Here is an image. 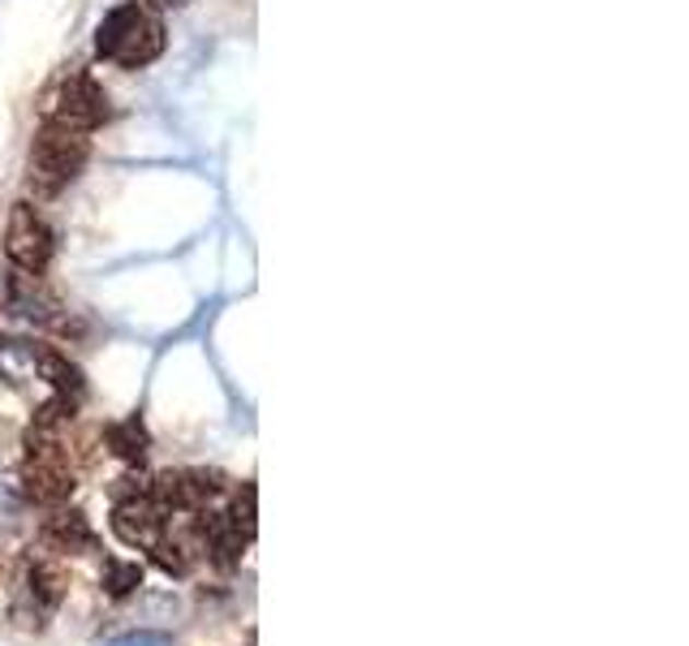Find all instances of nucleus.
<instances>
[{"instance_id": "f257e3e1", "label": "nucleus", "mask_w": 689, "mask_h": 646, "mask_svg": "<svg viewBox=\"0 0 689 646\" xmlns=\"http://www.w3.org/2000/svg\"><path fill=\"white\" fill-rule=\"evenodd\" d=\"M95 52L121 70H142L164 52V22L147 13L138 0L117 4L95 31Z\"/></svg>"}, {"instance_id": "f03ea898", "label": "nucleus", "mask_w": 689, "mask_h": 646, "mask_svg": "<svg viewBox=\"0 0 689 646\" xmlns=\"http://www.w3.org/2000/svg\"><path fill=\"white\" fill-rule=\"evenodd\" d=\"M86 155H91V143L82 134L61 130V126H44L31 143V186L39 195H61L82 173Z\"/></svg>"}, {"instance_id": "7ed1b4c3", "label": "nucleus", "mask_w": 689, "mask_h": 646, "mask_svg": "<svg viewBox=\"0 0 689 646\" xmlns=\"http://www.w3.org/2000/svg\"><path fill=\"white\" fill-rule=\"evenodd\" d=\"M44 117H48V126H61V130H73V134L100 130V126L113 117L108 91H104L91 73H69L66 82L48 95Z\"/></svg>"}, {"instance_id": "20e7f679", "label": "nucleus", "mask_w": 689, "mask_h": 646, "mask_svg": "<svg viewBox=\"0 0 689 646\" xmlns=\"http://www.w3.org/2000/svg\"><path fill=\"white\" fill-rule=\"evenodd\" d=\"M52 250H57V242H52V228L44 224V215L31 203H17L9 212V228H4V255L13 259V268L39 277L52 263Z\"/></svg>"}, {"instance_id": "39448f33", "label": "nucleus", "mask_w": 689, "mask_h": 646, "mask_svg": "<svg viewBox=\"0 0 689 646\" xmlns=\"http://www.w3.org/2000/svg\"><path fill=\"white\" fill-rule=\"evenodd\" d=\"M164 521H168V513L151 501V492L121 496L113 504V535L121 543H130V548H151L164 535Z\"/></svg>"}, {"instance_id": "423d86ee", "label": "nucleus", "mask_w": 689, "mask_h": 646, "mask_svg": "<svg viewBox=\"0 0 689 646\" xmlns=\"http://www.w3.org/2000/svg\"><path fill=\"white\" fill-rule=\"evenodd\" d=\"M44 539H48L57 552H91V548H95V535H91V526H86V517H82L78 508L57 513V517L44 526Z\"/></svg>"}, {"instance_id": "0eeeda50", "label": "nucleus", "mask_w": 689, "mask_h": 646, "mask_svg": "<svg viewBox=\"0 0 689 646\" xmlns=\"http://www.w3.org/2000/svg\"><path fill=\"white\" fill-rule=\"evenodd\" d=\"M31 599H35V608L48 616V612H57L61 608V599H66V574H61V565H35L31 569Z\"/></svg>"}, {"instance_id": "6e6552de", "label": "nucleus", "mask_w": 689, "mask_h": 646, "mask_svg": "<svg viewBox=\"0 0 689 646\" xmlns=\"http://www.w3.org/2000/svg\"><path fill=\"white\" fill-rule=\"evenodd\" d=\"M108 444H113V453H117V457H126V461H142V453H147V431H142L138 419L113 423V427H108Z\"/></svg>"}, {"instance_id": "1a4fd4ad", "label": "nucleus", "mask_w": 689, "mask_h": 646, "mask_svg": "<svg viewBox=\"0 0 689 646\" xmlns=\"http://www.w3.org/2000/svg\"><path fill=\"white\" fill-rule=\"evenodd\" d=\"M224 513H229L233 530L250 543V539H255V483H242L237 496H233V508H224Z\"/></svg>"}, {"instance_id": "9d476101", "label": "nucleus", "mask_w": 689, "mask_h": 646, "mask_svg": "<svg viewBox=\"0 0 689 646\" xmlns=\"http://www.w3.org/2000/svg\"><path fill=\"white\" fill-rule=\"evenodd\" d=\"M138 582H142V569L138 565H130V561H108L104 565V586H108V595H130Z\"/></svg>"}, {"instance_id": "9b49d317", "label": "nucleus", "mask_w": 689, "mask_h": 646, "mask_svg": "<svg viewBox=\"0 0 689 646\" xmlns=\"http://www.w3.org/2000/svg\"><path fill=\"white\" fill-rule=\"evenodd\" d=\"M17 302H22V289H17V281H13L9 272H0V315H4V310H13Z\"/></svg>"}, {"instance_id": "f8f14e48", "label": "nucleus", "mask_w": 689, "mask_h": 646, "mask_svg": "<svg viewBox=\"0 0 689 646\" xmlns=\"http://www.w3.org/2000/svg\"><path fill=\"white\" fill-rule=\"evenodd\" d=\"M108 646H173V643H168L164 634H147V630H142V634H126V638H117V643H108Z\"/></svg>"}, {"instance_id": "ddd939ff", "label": "nucleus", "mask_w": 689, "mask_h": 646, "mask_svg": "<svg viewBox=\"0 0 689 646\" xmlns=\"http://www.w3.org/2000/svg\"><path fill=\"white\" fill-rule=\"evenodd\" d=\"M151 4H160V9H173V4H186V0H151Z\"/></svg>"}, {"instance_id": "4468645a", "label": "nucleus", "mask_w": 689, "mask_h": 646, "mask_svg": "<svg viewBox=\"0 0 689 646\" xmlns=\"http://www.w3.org/2000/svg\"><path fill=\"white\" fill-rule=\"evenodd\" d=\"M0 574H4V565H0Z\"/></svg>"}]
</instances>
